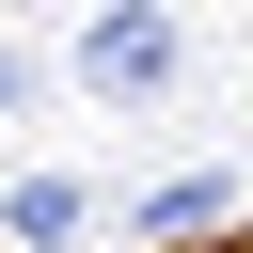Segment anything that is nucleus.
<instances>
[{
    "instance_id": "nucleus-1",
    "label": "nucleus",
    "mask_w": 253,
    "mask_h": 253,
    "mask_svg": "<svg viewBox=\"0 0 253 253\" xmlns=\"http://www.w3.org/2000/svg\"><path fill=\"white\" fill-rule=\"evenodd\" d=\"M79 79H95V95H158V79H174V16H158V0H111V16L79 32Z\"/></svg>"
},
{
    "instance_id": "nucleus-2",
    "label": "nucleus",
    "mask_w": 253,
    "mask_h": 253,
    "mask_svg": "<svg viewBox=\"0 0 253 253\" xmlns=\"http://www.w3.org/2000/svg\"><path fill=\"white\" fill-rule=\"evenodd\" d=\"M0 221H16L32 253H63V237L95 221V190H79V174H16V206H0Z\"/></svg>"
},
{
    "instance_id": "nucleus-3",
    "label": "nucleus",
    "mask_w": 253,
    "mask_h": 253,
    "mask_svg": "<svg viewBox=\"0 0 253 253\" xmlns=\"http://www.w3.org/2000/svg\"><path fill=\"white\" fill-rule=\"evenodd\" d=\"M221 221V174H174V190H142V237H206Z\"/></svg>"
},
{
    "instance_id": "nucleus-4",
    "label": "nucleus",
    "mask_w": 253,
    "mask_h": 253,
    "mask_svg": "<svg viewBox=\"0 0 253 253\" xmlns=\"http://www.w3.org/2000/svg\"><path fill=\"white\" fill-rule=\"evenodd\" d=\"M0 111H16V63H0Z\"/></svg>"
}]
</instances>
